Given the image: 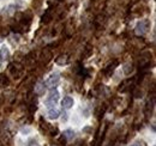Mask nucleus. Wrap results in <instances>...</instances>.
Wrapping results in <instances>:
<instances>
[{
    "label": "nucleus",
    "instance_id": "nucleus-10",
    "mask_svg": "<svg viewBox=\"0 0 156 146\" xmlns=\"http://www.w3.org/2000/svg\"><path fill=\"white\" fill-rule=\"evenodd\" d=\"M64 137L67 139V140H73L75 138H76V132L73 131V130H66L65 132H64Z\"/></svg>",
    "mask_w": 156,
    "mask_h": 146
},
{
    "label": "nucleus",
    "instance_id": "nucleus-16",
    "mask_svg": "<svg viewBox=\"0 0 156 146\" xmlns=\"http://www.w3.org/2000/svg\"><path fill=\"white\" fill-rule=\"evenodd\" d=\"M8 85V80L5 76H0V86H6Z\"/></svg>",
    "mask_w": 156,
    "mask_h": 146
},
{
    "label": "nucleus",
    "instance_id": "nucleus-3",
    "mask_svg": "<svg viewBox=\"0 0 156 146\" xmlns=\"http://www.w3.org/2000/svg\"><path fill=\"white\" fill-rule=\"evenodd\" d=\"M60 82V73L59 72H53L49 74V77L46 80V85L48 88H54L58 85V83Z\"/></svg>",
    "mask_w": 156,
    "mask_h": 146
},
{
    "label": "nucleus",
    "instance_id": "nucleus-6",
    "mask_svg": "<svg viewBox=\"0 0 156 146\" xmlns=\"http://www.w3.org/2000/svg\"><path fill=\"white\" fill-rule=\"evenodd\" d=\"M47 118L49 120H57L60 118V112L55 108V107H52V108H48L47 109Z\"/></svg>",
    "mask_w": 156,
    "mask_h": 146
},
{
    "label": "nucleus",
    "instance_id": "nucleus-1",
    "mask_svg": "<svg viewBox=\"0 0 156 146\" xmlns=\"http://www.w3.org/2000/svg\"><path fill=\"white\" fill-rule=\"evenodd\" d=\"M59 100H60V92H59L57 89L52 90V91L48 94V96L46 97V100H45V106H46V108L48 109V108L55 107V104L58 103Z\"/></svg>",
    "mask_w": 156,
    "mask_h": 146
},
{
    "label": "nucleus",
    "instance_id": "nucleus-8",
    "mask_svg": "<svg viewBox=\"0 0 156 146\" xmlns=\"http://www.w3.org/2000/svg\"><path fill=\"white\" fill-rule=\"evenodd\" d=\"M8 42H10L13 47H16V46L20 42V36H19L18 34H12V35L8 37Z\"/></svg>",
    "mask_w": 156,
    "mask_h": 146
},
{
    "label": "nucleus",
    "instance_id": "nucleus-17",
    "mask_svg": "<svg viewBox=\"0 0 156 146\" xmlns=\"http://www.w3.org/2000/svg\"><path fill=\"white\" fill-rule=\"evenodd\" d=\"M16 8H17V7H16L13 4H12V5H8V6H7V14H13V13L16 12Z\"/></svg>",
    "mask_w": 156,
    "mask_h": 146
},
{
    "label": "nucleus",
    "instance_id": "nucleus-18",
    "mask_svg": "<svg viewBox=\"0 0 156 146\" xmlns=\"http://www.w3.org/2000/svg\"><path fill=\"white\" fill-rule=\"evenodd\" d=\"M51 19H52V14H51L49 11H47L46 14L43 16V22H45V23H48V22H51Z\"/></svg>",
    "mask_w": 156,
    "mask_h": 146
},
{
    "label": "nucleus",
    "instance_id": "nucleus-15",
    "mask_svg": "<svg viewBox=\"0 0 156 146\" xmlns=\"http://www.w3.org/2000/svg\"><path fill=\"white\" fill-rule=\"evenodd\" d=\"M37 144H39V140L36 138H30L27 142V146H37Z\"/></svg>",
    "mask_w": 156,
    "mask_h": 146
},
{
    "label": "nucleus",
    "instance_id": "nucleus-19",
    "mask_svg": "<svg viewBox=\"0 0 156 146\" xmlns=\"http://www.w3.org/2000/svg\"><path fill=\"white\" fill-rule=\"evenodd\" d=\"M67 120H69V114H67V113H64L63 116H61V122H63V124H66Z\"/></svg>",
    "mask_w": 156,
    "mask_h": 146
},
{
    "label": "nucleus",
    "instance_id": "nucleus-7",
    "mask_svg": "<svg viewBox=\"0 0 156 146\" xmlns=\"http://www.w3.org/2000/svg\"><path fill=\"white\" fill-rule=\"evenodd\" d=\"M10 73L13 78H19L22 76V70L16 65H11L10 66Z\"/></svg>",
    "mask_w": 156,
    "mask_h": 146
},
{
    "label": "nucleus",
    "instance_id": "nucleus-9",
    "mask_svg": "<svg viewBox=\"0 0 156 146\" xmlns=\"http://www.w3.org/2000/svg\"><path fill=\"white\" fill-rule=\"evenodd\" d=\"M45 91H46V85H45V83H37V85L35 86V94H37V95H43L45 94Z\"/></svg>",
    "mask_w": 156,
    "mask_h": 146
},
{
    "label": "nucleus",
    "instance_id": "nucleus-20",
    "mask_svg": "<svg viewBox=\"0 0 156 146\" xmlns=\"http://www.w3.org/2000/svg\"><path fill=\"white\" fill-rule=\"evenodd\" d=\"M90 131H92V127H90V126H86V127L83 128V132H84V133H89Z\"/></svg>",
    "mask_w": 156,
    "mask_h": 146
},
{
    "label": "nucleus",
    "instance_id": "nucleus-12",
    "mask_svg": "<svg viewBox=\"0 0 156 146\" xmlns=\"http://www.w3.org/2000/svg\"><path fill=\"white\" fill-rule=\"evenodd\" d=\"M115 65H117V62H114L113 65H109L107 68L103 70V73H105V76H107V78H108V77L111 76V73L114 71V66H115Z\"/></svg>",
    "mask_w": 156,
    "mask_h": 146
},
{
    "label": "nucleus",
    "instance_id": "nucleus-21",
    "mask_svg": "<svg viewBox=\"0 0 156 146\" xmlns=\"http://www.w3.org/2000/svg\"><path fill=\"white\" fill-rule=\"evenodd\" d=\"M130 146H143V144H142L139 140H136V142H133Z\"/></svg>",
    "mask_w": 156,
    "mask_h": 146
},
{
    "label": "nucleus",
    "instance_id": "nucleus-2",
    "mask_svg": "<svg viewBox=\"0 0 156 146\" xmlns=\"http://www.w3.org/2000/svg\"><path fill=\"white\" fill-rule=\"evenodd\" d=\"M150 20L149 19H142L139 20L137 24H136V28H135V32L138 35V36H142V35H145L149 29H150Z\"/></svg>",
    "mask_w": 156,
    "mask_h": 146
},
{
    "label": "nucleus",
    "instance_id": "nucleus-14",
    "mask_svg": "<svg viewBox=\"0 0 156 146\" xmlns=\"http://www.w3.org/2000/svg\"><path fill=\"white\" fill-rule=\"evenodd\" d=\"M67 62V56L66 55H60L58 59H57V64L58 65H65Z\"/></svg>",
    "mask_w": 156,
    "mask_h": 146
},
{
    "label": "nucleus",
    "instance_id": "nucleus-5",
    "mask_svg": "<svg viewBox=\"0 0 156 146\" xmlns=\"http://www.w3.org/2000/svg\"><path fill=\"white\" fill-rule=\"evenodd\" d=\"M61 104H63V108H64V109L69 110V109L73 108V106H75V100H73V97H71V96H65L64 100L61 101Z\"/></svg>",
    "mask_w": 156,
    "mask_h": 146
},
{
    "label": "nucleus",
    "instance_id": "nucleus-11",
    "mask_svg": "<svg viewBox=\"0 0 156 146\" xmlns=\"http://www.w3.org/2000/svg\"><path fill=\"white\" fill-rule=\"evenodd\" d=\"M132 71H133V66H132L131 64H125V65L123 66V72H124V74L130 76V74L132 73Z\"/></svg>",
    "mask_w": 156,
    "mask_h": 146
},
{
    "label": "nucleus",
    "instance_id": "nucleus-13",
    "mask_svg": "<svg viewBox=\"0 0 156 146\" xmlns=\"http://www.w3.org/2000/svg\"><path fill=\"white\" fill-rule=\"evenodd\" d=\"M31 133H33V128H31V127L25 126V127H23V128L20 130V134H22V136H29V134H31Z\"/></svg>",
    "mask_w": 156,
    "mask_h": 146
},
{
    "label": "nucleus",
    "instance_id": "nucleus-4",
    "mask_svg": "<svg viewBox=\"0 0 156 146\" xmlns=\"http://www.w3.org/2000/svg\"><path fill=\"white\" fill-rule=\"evenodd\" d=\"M10 58V49L6 46H1L0 48V68L4 67V64Z\"/></svg>",
    "mask_w": 156,
    "mask_h": 146
}]
</instances>
